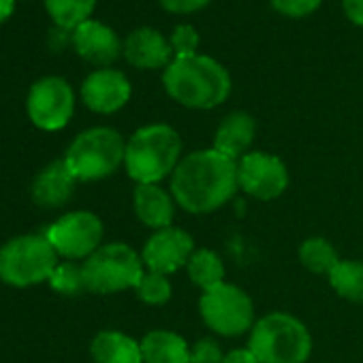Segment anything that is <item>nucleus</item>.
I'll use <instances>...</instances> for the list:
<instances>
[{
  "mask_svg": "<svg viewBox=\"0 0 363 363\" xmlns=\"http://www.w3.org/2000/svg\"><path fill=\"white\" fill-rule=\"evenodd\" d=\"M162 5L164 11L169 13H179V16H186V13H195L201 11L203 7H208L210 0H158Z\"/></svg>",
  "mask_w": 363,
  "mask_h": 363,
  "instance_id": "30",
  "label": "nucleus"
},
{
  "mask_svg": "<svg viewBox=\"0 0 363 363\" xmlns=\"http://www.w3.org/2000/svg\"><path fill=\"white\" fill-rule=\"evenodd\" d=\"M58 252L45 235H18L0 248V280L11 286H33L50 280Z\"/></svg>",
  "mask_w": 363,
  "mask_h": 363,
  "instance_id": "7",
  "label": "nucleus"
},
{
  "mask_svg": "<svg viewBox=\"0 0 363 363\" xmlns=\"http://www.w3.org/2000/svg\"><path fill=\"white\" fill-rule=\"evenodd\" d=\"M272 7L286 18H306L314 13L323 0H269Z\"/></svg>",
  "mask_w": 363,
  "mask_h": 363,
  "instance_id": "29",
  "label": "nucleus"
},
{
  "mask_svg": "<svg viewBox=\"0 0 363 363\" xmlns=\"http://www.w3.org/2000/svg\"><path fill=\"white\" fill-rule=\"evenodd\" d=\"M30 122L41 130L65 128L75 111V92L62 77H43L33 84L26 101Z\"/></svg>",
  "mask_w": 363,
  "mask_h": 363,
  "instance_id": "10",
  "label": "nucleus"
},
{
  "mask_svg": "<svg viewBox=\"0 0 363 363\" xmlns=\"http://www.w3.org/2000/svg\"><path fill=\"white\" fill-rule=\"evenodd\" d=\"M186 272H189L191 282L195 286H199L201 291H210V289L227 282L223 259L214 250H208V248L193 252V257L186 265Z\"/></svg>",
  "mask_w": 363,
  "mask_h": 363,
  "instance_id": "21",
  "label": "nucleus"
},
{
  "mask_svg": "<svg viewBox=\"0 0 363 363\" xmlns=\"http://www.w3.org/2000/svg\"><path fill=\"white\" fill-rule=\"evenodd\" d=\"M344 5V13L346 18L354 24L363 28V0H342Z\"/></svg>",
  "mask_w": 363,
  "mask_h": 363,
  "instance_id": "31",
  "label": "nucleus"
},
{
  "mask_svg": "<svg viewBox=\"0 0 363 363\" xmlns=\"http://www.w3.org/2000/svg\"><path fill=\"white\" fill-rule=\"evenodd\" d=\"M240 189L259 199H278L289 186V169L284 160L269 152H248L238 160Z\"/></svg>",
  "mask_w": 363,
  "mask_h": 363,
  "instance_id": "11",
  "label": "nucleus"
},
{
  "mask_svg": "<svg viewBox=\"0 0 363 363\" xmlns=\"http://www.w3.org/2000/svg\"><path fill=\"white\" fill-rule=\"evenodd\" d=\"M248 348L259 363H306L312 354V335L297 316L269 312L250 329Z\"/></svg>",
  "mask_w": 363,
  "mask_h": 363,
  "instance_id": "4",
  "label": "nucleus"
},
{
  "mask_svg": "<svg viewBox=\"0 0 363 363\" xmlns=\"http://www.w3.org/2000/svg\"><path fill=\"white\" fill-rule=\"evenodd\" d=\"M167 94L189 109H214L231 94L229 71L210 56L173 58L162 73Z\"/></svg>",
  "mask_w": 363,
  "mask_h": 363,
  "instance_id": "2",
  "label": "nucleus"
},
{
  "mask_svg": "<svg viewBox=\"0 0 363 363\" xmlns=\"http://www.w3.org/2000/svg\"><path fill=\"white\" fill-rule=\"evenodd\" d=\"M299 261L308 272L318 274V276H329L342 259L329 240L308 238L299 246Z\"/></svg>",
  "mask_w": 363,
  "mask_h": 363,
  "instance_id": "22",
  "label": "nucleus"
},
{
  "mask_svg": "<svg viewBox=\"0 0 363 363\" xmlns=\"http://www.w3.org/2000/svg\"><path fill=\"white\" fill-rule=\"evenodd\" d=\"M16 9V0H0V24L7 22Z\"/></svg>",
  "mask_w": 363,
  "mask_h": 363,
  "instance_id": "33",
  "label": "nucleus"
},
{
  "mask_svg": "<svg viewBox=\"0 0 363 363\" xmlns=\"http://www.w3.org/2000/svg\"><path fill=\"white\" fill-rule=\"evenodd\" d=\"M45 238L50 240L58 257H65L69 261H86L103 246V223L96 214L86 210L69 212L60 216L54 225H50Z\"/></svg>",
  "mask_w": 363,
  "mask_h": 363,
  "instance_id": "9",
  "label": "nucleus"
},
{
  "mask_svg": "<svg viewBox=\"0 0 363 363\" xmlns=\"http://www.w3.org/2000/svg\"><path fill=\"white\" fill-rule=\"evenodd\" d=\"M238 189V160L210 147L182 156L169 191L184 212L212 214L231 201Z\"/></svg>",
  "mask_w": 363,
  "mask_h": 363,
  "instance_id": "1",
  "label": "nucleus"
},
{
  "mask_svg": "<svg viewBox=\"0 0 363 363\" xmlns=\"http://www.w3.org/2000/svg\"><path fill=\"white\" fill-rule=\"evenodd\" d=\"M94 363H143L141 344L122 331H101L90 344Z\"/></svg>",
  "mask_w": 363,
  "mask_h": 363,
  "instance_id": "20",
  "label": "nucleus"
},
{
  "mask_svg": "<svg viewBox=\"0 0 363 363\" xmlns=\"http://www.w3.org/2000/svg\"><path fill=\"white\" fill-rule=\"evenodd\" d=\"M171 50H173V58H189V56H195L197 54V48H199V35L193 26H186L182 24L173 30L171 39Z\"/></svg>",
  "mask_w": 363,
  "mask_h": 363,
  "instance_id": "27",
  "label": "nucleus"
},
{
  "mask_svg": "<svg viewBox=\"0 0 363 363\" xmlns=\"http://www.w3.org/2000/svg\"><path fill=\"white\" fill-rule=\"evenodd\" d=\"M75 184L77 177L71 173L65 158L54 160L37 173L33 182V201L39 208L56 210L73 197Z\"/></svg>",
  "mask_w": 363,
  "mask_h": 363,
  "instance_id": "16",
  "label": "nucleus"
},
{
  "mask_svg": "<svg viewBox=\"0 0 363 363\" xmlns=\"http://www.w3.org/2000/svg\"><path fill=\"white\" fill-rule=\"evenodd\" d=\"M223 363H259V359L255 357V352L246 346V348H233L225 354Z\"/></svg>",
  "mask_w": 363,
  "mask_h": 363,
  "instance_id": "32",
  "label": "nucleus"
},
{
  "mask_svg": "<svg viewBox=\"0 0 363 363\" xmlns=\"http://www.w3.org/2000/svg\"><path fill=\"white\" fill-rule=\"evenodd\" d=\"M71 41H73L75 52L84 60H88L90 65L103 67V69H107L122 54V43H120L118 35L107 24L96 22V20H88V22L79 24L73 30Z\"/></svg>",
  "mask_w": 363,
  "mask_h": 363,
  "instance_id": "14",
  "label": "nucleus"
},
{
  "mask_svg": "<svg viewBox=\"0 0 363 363\" xmlns=\"http://www.w3.org/2000/svg\"><path fill=\"white\" fill-rule=\"evenodd\" d=\"M130 99V82L122 71L116 69H99L86 77L82 84V101L94 113H116Z\"/></svg>",
  "mask_w": 363,
  "mask_h": 363,
  "instance_id": "13",
  "label": "nucleus"
},
{
  "mask_svg": "<svg viewBox=\"0 0 363 363\" xmlns=\"http://www.w3.org/2000/svg\"><path fill=\"white\" fill-rule=\"evenodd\" d=\"M331 289L354 303H363V263L361 261H350V259H342L333 272L327 276Z\"/></svg>",
  "mask_w": 363,
  "mask_h": 363,
  "instance_id": "23",
  "label": "nucleus"
},
{
  "mask_svg": "<svg viewBox=\"0 0 363 363\" xmlns=\"http://www.w3.org/2000/svg\"><path fill=\"white\" fill-rule=\"evenodd\" d=\"M182 160V139L169 124H147L126 141L124 167L137 184H158Z\"/></svg>",
  "mask_w": 363,
  "mask_h": 363,
  "instance_id": "3",
  "label": "nucleus"
},
{
  "mask_svg": "<svg viewBox=\"0 0 363 363\" xmlns=\"http://www.w3.org/2000/svg\"><path fill=\"white\" fill-rule=\"evenodd\" d=\"M195 252V240L179 227H167L154 231L141 250L143 265L147 272L171 276L177 269L186 267Z\"/></svg>",
  "mask_w": 363,
  "mask_h": 363,
  "instance_id": "12",
  "label": "nucleus"
},
{
  "mask_svg": "<svg viewBox=\"0 0 363 363\" xmlns=\"http://www.w3.org/2000/svg\"><path fill=\"white\" fill-rule=\"evenodd\" d=\"M50 286L62 295H82L86 289V278H84V267L73 263V261H67V263H58L56 269L52 272L50 276Z\"/></svg>",
  "mask_w": 363,
  "mask_h": 363,
  "instance_id": "25",
  "label": "nucleus"
},
{
  "mask_svg": "<svg viewBox=\"0 0 363 363\" xmlns=\"http://www.w3.org/2000/svg\"><path fill=\"white\" fill-rule=\"evenodd\" d=\"M135 293L147 306H164L173 295V286H171L169 276L156 274V272H145L141 282L137 284Z\"/></svg>",
  "mask_w": 363,
  "mask_h": 363,
  "instance_id": "26",
  "label": "nucleus"
},
{
  "mask_svg": "<svg viewBox=\"0 0 363 363\" xmlns=\"http://www.w3.org/2000/svg\"><path fill=\"white\" fill-rule=\"evenodd\" d=\"M255 135H257L255 118L246 111H233L227 118H223V122L218 124L212 147L233 160H240L242 156L248 154Z\"/></svg>",
  "mask_w": 363,
  "mask_h": 363,
  "instance_id": "18",
  "label": "nucleus"
},
{
  "mask_svg": "<svg viewBox=\"0 0 363 363\" xmlns=\"http://www.w3.org/2000/svg\"><path fill=\"white\" fill-rule=\"evenodd\" d=\"M96 7V0H45V9L56 26L75 30L79 24L88 22Z\"/></svg>",
  "mask_w": 363,
  "mask_h": 363,
  "instance_id": "24",
  "label": "nucleus"
},
{
  "mask_svg": "<svg viewBox=\"0 0 363 363\" xmlns=\"http://www.w3.org/2000/svg\"><path fill=\"white\" fill-rule=\"evenodd\" d=\"M199 314L214 333L225 337L244 335L257 323L250 295L231 282H223L210 291H203L199 297Z\"/></svg>",
  "mask_w": 363,
  "mask_h": 363,
  "instance_id": "8",
  "label": "nucleus"
},
{
  "mask_svg": "<svg viewBox=\"0 0 363 363\" xmlns=\"http://www.w3.org/2000/svg\"><path fill=\"white\" fill-rule=\"evenodd\" d=\"M227 352H223L218 340L201 337L197 344L191 346V363H223Z\"/></svg>",
  "mask_w": 363,
  "mask_h": 363,
  "instance_id": "28",
  "label": "nucleus"
},
{
  "mask_svg": "<svg viewBox=\"0 0 363 363\" xmlns=\"http://www.w3.org/2000/svg\"><path fill=\"white\" fill-rule=\"evenodd\" d=\"M126 141L109 126H94L79 133L65 154V162L77 182L105 179L124 164Z\"/></svg>",
  "mask_w": 363,
  "mask_h": 363,
  "instance_id": "5",
  "label": "nucleus"
},
{
  "mask_svg": "<svg viewBox=\"0 0 363 363\" xmlns=\"http://www.w3.org/2000/svg\"><path fill=\"white\" fill-rule=\"evenodd\" d=\"M86 289L99 295H111L128 289H137L145 274L141 255H137L128 244L111 242L103 244L84 263Z\"/></svg>",
  "mask_w": 363,
  "mask_h": 363,
  "instance_id": "6",
  "label": "nucleus"
},
{
  "mask_svg": "<svg viewBox=\"0 0 363 363\" xmlns=\"http://www.w3.org/2000/svg\"><path fill=\"white\" fill-rule=\"evenodd\" d=\"M124 58L137 69H167L173 60L171 43L154 28H137L122 43Z\"/></svg>",
  "mask_w": 363,
  "mask_h": 363,
  "instance_id": "15",
  "label": "nucleus"
},
{
  "mask_svg": "<svg viewBox=\"0 0 363 363\" xmlns=\"http://www.w3.org/2000/svg\"><path fill=\"white\" fill-rule=\"evenodd\" d=\"M133 208L141 225L160 231L173 227L177 203L171 191H164L158 184H137L133 193Z\"/></svg>",
  "mask_w": 363,
  "mask_h": 363,
  "instance_id": "17",
  "label": "nucleus"
},
{
  "mask_svg": "<svg viewBox=\"0 0 363 363\" xmlns=\"http://www.w3.org/2000/svg\"><path fill=\"white\" fill-rule=\"evenodd\" d=\"M139 344L143 363H191V346L175 331H147Z\"/></svg>",
  "mask_w": 363,
  "mask_h": 363,
  "instance_id": "19",
  "label": "nucleus"
}]
</instances>
